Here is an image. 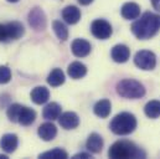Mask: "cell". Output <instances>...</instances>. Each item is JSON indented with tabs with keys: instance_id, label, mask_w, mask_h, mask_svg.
Here are the masks:
<instances>
[{
	"instance_id": "1",
	"label": "cell",
	"mask_w": 160,
	"mask_h": 159,
	"mask_svg": "<svg viewBox=\"0 0 160 159\" xmlns=\"http://www.w3.org/2000/svg\"><path fill=\"white\" fill-rule=\"evenodd\" d=\"M132 33L139 40H148L155 36L160 30V15L147 11L140 19L132 24Z\"/></svg>"
},
{
	"instance_id": "2",
	"label": "cell",
	"mask_w": 160,
	"mask_h": 159,
	"mask_svg": "<svg viewBox=\"0 0 160 159\" xmlns=\"http://www.w3.org/2000/svg\"><path fill=\"white\" fill-rule=\"evenodd\" d=\"M108 156H109V158L113 159L145 158L147 153L133 142L118 141L112 144V147L108 151Z\"/></svg>"
},
{
	"instance_id": "3",
	"label": "cell",
	"mask_w": 160,
	"mask_h": 159,
	"mask_svg": "<svg viewBox=\"0 0 160 159\" xmlns=\"http://www.w3.org/2000/svg\"><path fill=\"white\" fill-rule=\"evenodd\" d=\"M137 124H138V122H137V118L133 113L122 112L112 119L109 128L117 136H127V134H130L135 131Z\"/></svg>"
},
{
	"instance_id": "4",
	"label": "cell",
	"mask_w": 160,
	"mask_h": 159,
	"mask_svg": "<svg viewBox=\"0 0 160 159\" xmlns=\"http://www.w3.org/2000/svg\"><path fill=\"white\" fill-rule=\"evenodd\" d=\"M116 91L120 97L128 100H138L145 96L144 85L133 79L120 80L116 86Z\"/></svg>"
},
{
	"instance_id": "5",
	"label": "cell",
	"mask_w": 160,
	"mask_h": 159,
	"mask_svg": "<svg viewBox=\"0 0 160 159\" xmlns=\"http://www.w3.org/2000/svg\"><path fill=\"white\" fill-rule=\"evenodd\" d=\"M134 64L137 67L144 71H152L157 66V56L153 51L140 50L134 56Z\"/></svg>"
},
{
	"instance_id": "6",
	"label": "cell",
	"mask_w": 160,
	"mask_h": 159,
	"mask_svg": "<svg viewBox=\"0 0 160 159\" xmlns=\"http://www.w3.org/2000/svg\"><path fill=\"white\" fill-rule=\"evenodd\" d=\"M91 33L96 39L107 40L112 35V25L103 19H97L91 25Z\"/></svg>"
},
{
	"instance_id": "7",
	"label": "cell",
	"mask_w": 160,
	"mask_h": 159,
	"mask_svg": "<svg viewBox=\"0 0 160 159\" xmlns=\"http://www.w3.org/2000/svg\"><path fill=\"white\" fill-rule=\"evenodd\" d=\"M28 19H29V24L30 26L36 30V31H42L46 29V24H47V20H46V15L43 13V10L41 8H34L30 10L29 15H28Z\"/></svg>"
},
{
	"instance_id": "8",
	"label": "cell",
	"mask_w": 160,
	"mask_h": 159,
	"mask_svg": "<svg viewBox=\"0 0 160 159\" xmlns=\"http://www.w3.org/2000/svg\"><path fill=\"white\" fill-rule=\"evenodd\" d=\"M111 57L114 62L117 64H124L129 60L130 57V50L127 45H123V44H118L116 45L112 51H111Z\"/></svg>"
},
{
	"instance_id": "9",
	"label": "cell",
	"mask_w": 160,
	"mask_h": 159,
	"mask_svg": "<svg viewBox=\"0 0 160 159\" xmlns=\"http://www.w3.org/2000/svg\"><path fill=\"white\" fill-rule=\"evenodd\" d=\"M71 50H72V54L76 57H86V56L89 55V52L92 50V46L87 40L76 39L72 41Z\"/></svg>"
},
{
	"instance_id": "10",
	"label": "cell",
	"mask_w": 160,
	"mask_h": 159,
	"mask_svg": "<svg viewBox=\"0 0 160 159\" xmlns=\"http://www.w3.org/2000/svg\"><path fill=\"white\" fill-rule=\"evenodd\" d=\"M19 144V139L16 134L12 133H6L1 137L0 139V148L5 152V153H12L16 151Z\"/></svg>"
},
{
	"instance_id": "11",
	"label": "cell",
	"mask_w": 160,
	"mask_h": 159,
	"mask_svg": "<svg viewBox=\"0 0 160 159\" xmlns=\"http://www.w3.org/2000/svg\"><path fill=\"white\" fill-rule=\"evenodd\" d=\"M58 122L65 129H75L80 124V117L75 112H65L58 117Z\"/></svg>"
},
{
	"instance_id": "12",
	"label": "cell",
	"mask_w": 160,
	"mask_h": 159,
	"mask_svg": "<svg viewBox=\"0 0 160 159\" xmlns=\"http://www.w3.org/2000/svg\"><path fill=\"white\" fill-rule=\"evenodd\" d=\"M39 136L42 141L45 142H50L52 139H55V137L57 136V128L53 123L51 122H46V123H42L40 127H39V131H38Z\"/></svg>"
},
{
	"instance_id": "13",
	"label": "cell",
	"mask_w": 160,
	"mask_h": 159,
	"mask_svg": "<svg viewBox=\"0 0 160 159\" xmlns=\"http://www.w3.org/2000/svg\"><path fill=\"white\" fill-rule=\"evenodd\" d=\"M120 14L125 20H134L138 19L140 15V6L137 3H125L122 9H120Z\"/></svg>"
},
{
	"instance_id": "14",
	"label": "cell",
	"mask_w": 160,
	"mask_h": 159,
	"mask_svg": "<svg viewBox=\"0 0 160 159\" xmlns=\"http://www.w3.org/2000/svg\"><path fill=\"white\" fill-rule=\"evenodd\" d=\"M103 138L98 134V133H91L89 137L87 138V142H86V148L91 152V153H101L102 152V148H103Z\"/></svg>"
},
{
	"instance_id": "15",
	"label": "cell",
	"mask_w": 160,
	"mask_h": 159,
	"mask_svg": "<svg viewBox=\"0 0 160 159\" xmlns=\"http://www.w3.org/2000/svg\"><path fill=\"white\" fill-rule=\"evenodd\" d=\"M62 18L67 24L75 25L81 20V10L75 5H68L62 10Z\"/></svg>"
},
{
	"instance_id": "16",
	"label": "cell",
	"mask_w": 160,
	"mask_h": 159,
	"mask_svg": "<svg viewBox=\"0 0 160 159\" xmlns=\"http://www.w3.org/2000/svg\"><path fill=\"white\" fill-rule=\"evenodd\" d=\"M50 98V91L45 86H38L31 91V100L36 105H43Z\"/></svg>"
},
{
	"instance_id": "17",
	"label": "cell",
	"mask_w": 160,
	"mask_h": 159,
	"mask_svg": "<svg viewBox=\"0 0 160 159\" xmlns=\"http://www.w3.org/2000/svg\"><path fill=\"white\" fill-rule=\"evenodd\" d=\"M67 72H68V75H70L71 79L80 80L86 76V74H87V67H86V65H83L80 61H75V62H72V64L68 65Z\"/></svg>"
},
{
	"instance_id": "18",
	"label": "cell",
	"mask_w": 160,
	"mask_h": 159,
	"mask_svg": "<svg viewBox=\"0 0 160 159\" xmlns=\"http://www.w3.org/2000/svg\"><path fill=\"white\" fill-rule=\"evenodd\" d=\"M111 111H112V105H111V101L108 100H101L93 107L94 115L101 118H107L111 115Z\"/></svg>"
},
{
	"instance_id": "19",
	"label": "cell",
	"mask_w": 160,
	"mask_h": 159,
	"mask_svg": "<svg viewBox=\"0 0 160 159\" xmlns=\"http://www.w3.org/2000/svg\"><path fill=\"white\" fill-rule=\"evenodd\" d=\"M8 28V34H9V40H16L20 39L25 34L24 25L19 21H11L6 24Z\"/></svg>"
},
{
	"instance_id": "20",
	"label": "cell",
	"mask_w": 160,
	"mask_h": 159,
	"mask_svg": "<svg viewBox=\"0 0 160 159\" xmlns=\"http://www.w3.org/2000/svg\"><path fill=\"white\" fill-rule=\"evenodd\" d=\"M42 116H43V118L48 119V121L57 119L61 116V106L56 102H51V103L46 105V107L43 108Z\"/></svg>"
},
{
	"instance_id": "21",
	"label": "cell",
	"mask_w": 160,
	"mask_h": 159,
	"mask_svg": "<svg viewBox=\"0 0 160 159\" xmlns=\"http://www.w3.org/2000/svg\"><path fill=\"white\" fill-rule=\"evenodd\" d=\"M47 83L51 87H58L65 83V74L61 69H53L47 76Z\"/></svg>"
},
{
	"instance_id": "22",
	"label": "cell",
	"mask_w": 160,
	"mask_h": 159,
	"mask_svg": "<svg viewBox=\"0 0 160 159\" xmlns=\"http://www.w3.org/2000/svg\"><path fill=\"white\" fill-rule=\"evenodd\" d=\"M144 113L148 118L157 119L160 117V101L153 100L149 101L144 107Z\"/></svg>"
},
{
	"instance_id": "23",
	"label": "cell",
	"mask_w": 160,
	"mask_h": 159,
	"mask_svg": "<svg viewBox=\"0 0 160 159\" xmlns=\"http://www.w3.org/2000/svg\"><path fill=\"white\" fill-rule=\"evenodd\" d=\"M35 119H36V112L34 110L24 106V108H22V111L20 113L18 123H20L22 126H30V124H32L35 122Z\"/></svg>"
},
{
	"instance_id": "24",
	"label": "cell",
	"mask_w": 160,
	"mask_h": 159,
	"mask_svg": "<svg viewBox=\"0 0 160 159\" xmlns=\"http://www.w3.org/2000/svg\"><path fill=\"white\" fill-rule=\"evenodd\" d=\"M52 29H53L56 36L61 41H66V40L68 39V29H67V26L62 21H60V20L53 21L52 23Z\"/></svg>"
},
{
	"instance_id": "25",
	"label": "cell",
	"mask_w": 160,
	"mask_h": 159,
	"mask_svg": "<svg viewBox=\"0 0 160 159\" xmlns=\"http://www.w3.org/2000/svg\"><path fill=\"white\" fill-rule=\"evenodd\" d=\"M39 158H52V159H66L68 158V154L66 151L61 149V148H55L52 151H48V152H45V153H41L39 156Z\"/></svg>"
},
{
	"instance_id": "26",
	"label": "cell",
	"mask_w": 160,
	"mask_h": 159,
	"mask_svg": "<svg viewBox=\"0 0 160 159\" xmlns=\"http://www.w3.org/2000/svg\"><path fill=\"white\" fill-rule=\"evenodd\" d=\"M22 108H24V106L19 105V103H14V105H11V106L8 108V111H6V116H8V118L10 119L11 122L18 123Z\"/></svg>"
},
{
	"instance_id": "27",
	"label": "cell",
	"mask_w": 160,
	"mask_h": 159,
	"mask_svg": "<svg viewBox=\"0 0 160 159\" xmlns=\"http://www.w3.org/2000/svg\"><path fill=\"white\" fill-rule=\"evenodd\" d=\"M11 80V71L6 66H0V85H5Z\"/></svg>"
},
{
	"instance_id": "28",
	"label": "cell",
	"mask_w": 160,
	"mask_h": 159,
	"mask_svg": "<svg viewBox=\"0 0 160 159\" xmlns=\"http://www.w3.org/2000/svg\"><path fill=\"white\" fill-rule=\"evenodd\" d=\"M8 40H9V34H8L6 24H0V42L8 41Z\"/></svg>"
},
{
	"instance_id": "29",
	"label": "cell",
	"mask_w": 160,
	"mask_h": 159,
	"mask_svg": "<svg viewBox=\"0 0 160 159\" xmlns=\"http://www.w3.org/2000/svg\"><path fill=\"white\" fill-rule=\"evenodd\" d=\"M150 1H152L153 8H154L157 11H159L160 13V0H150Z\"/></svg>"
},
{
	"instance_id": "30",
	"label": "cell",
	"mask_w": 160,
	"mask_h": 159,
	"mask_svg": "<svg viewBox=\"0 0 160 159\" xmlns=\"http://www.w3.org/2000/svg\"><path fill=\"white\" fill-rule=\"evenodd\" d=\"M77 158H92V157L88 153H78V154L73 156V159H77Z\"/></svg>"
},
{
	"instance_id": "31",
	"label": "cell",
	"mask_w": 160,
	"mask_h": 159,
	"mask_svg": "<svg viewBox=\"0 0 160 159\" xmlns=\"http://www.w3.org/2000/svg\"><path fill=\"white\" fill-rule=\"evenodd\" d=\"M92 1L93 0H78V3H80L81 5H89Z\"/></svg>"
},
{
	"instance_id": "32",
	"label": "cell",
	"mask_w": 160,
	"mask_h": 159,
	"mask_svg": "<svg viewBox=\"0 0 160 159\" xmlns=\"http://www.w3.org/2000/svg\"><path fill=\"white\" fill-rule=\"evenodd\" d=\"M0 158H2V159H6V158H8V156H4V154H1V156H0Z\"/></svg>"
},
{
	"instance_id": "33",
	"label": "cell",
	"mask_w": 160,
	"mask_h": 159,
	"mask_svg": "<svg viewBox=\"0 0 160 159\" xmlns=\"http://www.w3.org/2000/svg\"><path fill=\"white\" fill-rule=\"evenodd\" d=\"M8 1H9V3H18L19 0H8Z\"/></svg>"
}]
</instances>
